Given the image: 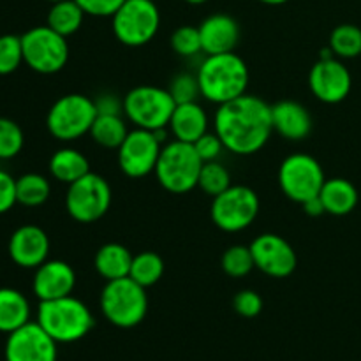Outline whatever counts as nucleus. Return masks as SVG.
Returning a JSON list of instances; mask_svg holds the SVG:
<instances>
[{"instance_id":"1","label":"nucleus","mask_w":361,"mask_h":361,"mask_svg":"<svg viewBox=\"0 0 361 361\" xmlns=\"http://www.w3.org/2000/svg\"><path fill=\"white\" fill-rule=\"evenodd\" d=\"M214 129L231 154H257L274 133L271 106L257 95H240L219 106L214 116Z\"/></svg>"},{"instance_id":"2","label":"nucleus","mask_w":361,"mask_h":361,"mask_svg":"<svg viewBox=\"0 0 361 361\" xmlns=\"http://www.w3.org/2000/svg\"><path fill=\"white\" fill-rule=\"evenodd\" d=\"M196 78L201 97L221 106L247 94L250 74L245 60L238 53L229 51L207 55L197 69Z\"/></svg>"},{"instance_id":"3","label":"nucleus","mask_w":361,"mask_h":361,"mask_svg":"<svg viewBox=\"0 0 361 361\" xmlns=\"http://www.w3.org/2000/svg\"><path fill=\"white\" fill-rule=\"evenodd\" d=\"M37 323L56 344H71L90 334L94 316L87 303L69 295L39 303Z\"/></svg>"},{"instance_id":"4","label":"nucleus","mask_w":361,"mask_h":361,"mask_svg":"<svg viewBox=\"0 0 361 361\" xmlns=\"http://www.w3.org/2000/svg\"><path fill=\"white\" fill-rule=\"evenodd\" d=\"M203 161L190 143L173 140L164 145L155 166V176L162 189L171 194H187L196 189Z\"/></svg>"},{"instance_id":"5","label":"nucleus","mask_w":361,"mask_h":361,"mask_svg":"<svg viewBox=\"0 0 361 361\" xmlns=\"http://www.w3.org/2000/svg\"><path fill=\"white\" fill-rule=\"evenodd\" d=\"M148 310L147 288L130 277L106 282L101 293V312L113 326L134 328L145 319Z\"/></svg>"},{"instance_id":"6","label":"nucleus","mask_w":361,"mask_h":361,"mask_svg":"<svg viewBox=\"0 0 361 361\" xmlns=\"http://www.w3.org/2000/svg\"><path fill=\"white\" fill-rule=\"evenodd\" d=\"M175 108L176 102L168 88L154 85L134 87L123 97V115L137 129H168Z\"/></svg>"},{"instance_id":"7","label":"nucleus","mask_w":361,"mask_h":361,"mask_svg":"<svg viewBox=\"0 0 361 361\" xmlns=\"http://www.w3.org/2000/svg\"><path fill=\"white\" fill-rule=\"evenodd\" d=\"M95 118L97 108L94 99L83 94H67L53 102L46 116V127L55 140L69 143L90 133Z\"/></svg>"},{"instance_id":"8","label":"nucleus","mask_w":361,"mask_h":361,"mask_svg":"<svg viewBox=\"0 0 361 361\" xmlns=\"http://www.w3.org/2000/svg\"><path fill=\"white\" fill-rule=\"evenodd\" d=\"M115 37L129 48L148 44L161 28V11L154 0H126L111 16Z\"/></svg>"},{"instance_id":"9","label":"nucleus","mask_w":361,"mask_h":361,"mask_svg":"<svg viewBox=\"0 0 361 361\" xmlns=\"http://www.w3.org/2000/svg\"><path fill=\"white\" fill-rule=\"evenodd\" d=\"M23 62L39 74H55L69 60V42L48 25H39L21 35Z\"/></svg>"},{"instance_id":"10","label":"nucleus","mask_w":361,"mask_h":361,"mask_svg":"<svg viewBox=\"0 0 361 361\" xmlns=\"http://www.w3.org/2000/svg\"><path fill=\"white\" fill-rule=\"evenodd\" d=\"M111 185L108 180L90 171L83 178L67 185V214L76 222L92 224L108 214L111 207Z\"/></svg>"},{"instance_id":"11","label":"nucleus","mask_w":361,"mask_h":361,"mask_svg":"<svg viewBox=\"0 0 361 361\" xmlns=\"http://www.w3.org/2000/svg\"><path fill=\"white\" fill-rule=\"evenodd\" d=\"M324 182L326 176L323 166L309 154H291L282 161L279 169V185L282 192L300 204L319 196Z\"/></svg>"},{"instance_id":"12","label":"nucleus","mask_w":361,"mask_h":361,"mask_svg":"<svg viewBox=\"0 0 361 361\" xmlns=\"http://www.w3.org/2000/svg\"><path fill=\"white\" fill-rule=\"evenodd\" d=\"M259 214V197L247 185H231L214 197L210 215L214 224L226 233L249 228Z\"/></svg>"},{"instance_id":"13","label":"nucleus","mask_w":361,"mask_h":361,"mask_svg":"<svg viewBox=\"0 0 361 361\" xmlns=\"http://www.w3.org/2000/svg\"><path fill=\"white\" fill-rule=\"evenodd\" d=\"M162 147L164 145L154 130L137 129V127L129 130L123 143L116 150L118 166L123 175L129 178H143L154 173Z\"/></svg>"},{"instance_id":"14","label":"nucleus","mask_w":361,"mask_h":361,"mask_svg":"<svg viewBox=\"0 0 361 361\" xmlns=\"http://www.w3.org/2000/svg\"><path fill=\"white\" fill-rule=\"evenodd\" d=\"M56 345L37 321H28L7 335L4 356L6 361H56Z\"/></svg>"},{"instance_id":"15","label":"nucleus","mask_w":361,"mask_h":361,"mask_svg":"<svg viewBox=\"0 0 361 361\" xmlns=\"http://www.w3.org/2000/svg\"><path fill=\"white\" fill-rule=\"evenodd\" d=\"M310 92L324 104H338L353 88V76L345 63L337 56L319 59L309 73Z\"/></svg>"},{"instance_id":"16","label":"nucleus","mask_w":361,"mask_h":361,"mask_svg":"<svg viewBox=\"0 0 361 361\" xmlns=\"http://www.w3.org/2000/svg\"><path fill=\"white\" fill-rule=\"evenodd\" d=\"M254 264L264 275L274 279H286L296 270L298 257L288 240L274 233H263L250 243Z\"/></svg>"},{"instance_id":"17","label":"nucleus","mask_w":361,"mask_h":361,"mask_svg":"<svg viewBox=\"0 0 361 361\" xmlns=\"http://www.w3.org/2000/svg\"><path fill=\"white\" fill-rule=\"evenodd\" d=\"M7 250L14 264L27 270H35L48 261L49 238L39 226L25 224L11 235Z\"/></svg>"},{"instance_id":"18","label":"nucleus","mask_w":361,"mask_h":361,"mask_svg":"<svg viewBox=\"0 0 361 361\" xmlns=\"http://www.w3.org/2000/svg\"><path fill=\"white\" fill-rule=\"evenodd\" d=\"M74 286H76V274L73 267L66 261L48 259L35 268L32 291L39 302H48V300L73 295Z\"/></svg>"},{"instance_id":"19","label":"nucleus","mask_w":361,"mask_h":361,"mask_svg":"<svg viewBox=\"0 0 361 361\" xmlns=\"http://www.w3.org/2000/svg\"><path fill=\"white\" fill-rule=\"evenodd\" d=\"M201 44L207 55L235 51L240 42V25L233 16L224 13L212 14L200 25Z\"/></svg>"},{"instance_id":"20","label":"nucleus","mask_w":361,"mask_h":361,"mask_svg":"<svg viewBox=\"0 0 361 361\" xmlns=\"http://www.w3.org/2000/svg\"><path fill=\"white\" fill-rule=\"evenodd\" d=\"M271 123L274 133L289 141L305 140L312 130V116L309 109L296 101H281L271 106Z\"/></svg>"},{"instance_id":"21","label":"nucleus","mask_w":361,"mask_h":361,"mask_svg":"<svg viewBox=\"0 0 361 361\" xmlns=\"http://www.w3.org/2000/svg\"><path fill=\"white\" fill-rule=\"evenodd\" d=\"M168 127L175 140L192 145L208 133V115L197 101L183 102L176 104Z\"/></svg>"},{"instance_id":"22","label":"nucleus","mask_w":361,"mask_h":361,"mask_svg":"<svg viewBox=\"0 0 361 361\" xmlns=\"http://www.w3.org/2000/svg\"><path fill=\"white\" fill-rule=\"evenodd\" d=\"M321 201H323L324 212L330 215H342L351 214L358 204V189L345 178H326L323 189L319 192Z\"/></svg>"},{"instance_id":"23","label":"nucleus","mask_w":361,"mask_h":361,"mask_svg":"<svg viewBox=\"0 0 361 361\" xmlns=\"http://www.w3.org/2000/svg\"><path fill=\"white\" fill-rule=\"evenodd\" d=\"M30 321L27 296L13 288H0V334H13Z\"/></svg>"},{"instance_id":"24","label":"nucleus","mask_w":361,"mask_h":361,"mask_svg":"<svg viewBox=\"0 0 361 361\" xmlns=\"http://www.w3.org/2000/svg\"><path fill=\"white\" fill-rule=\"evenodd\" d=\"M133 257L129 249L122 243H106L95 254L94 267L106 282L116 281V279L129 277Z\"/></svg>"},{"instance_id":"25","label":"nucleus","mask_w":361,"mask_h":361,"mask_svg":"<svg viewBox=\"0 0 361 361\" xmlns=\"http://www.w3.org/2000/svg\"><path fill=\"white\" fill-rule=\"evenodd\" d=\"M48 168L56 182L71 185V183L90 173V162L80 150L66 147L51 155Z\"/></svg>"},{"instance_id":"26","label":"nucleus","mask_w":361,"mask_h":361,"mask_svg":"<svg viewBox=\"0 0 361 361\" xmlns=\"http://www.w3.org/2000/svg\"><path fill=\"white\" fill-rule=\"evenodd\" d=\"M85 16L87 14L76 0H56V2H51V7H49L46 25L63 37H71L80 30Z\"/></svg>"},{"instance_id":"27","label":"nucleus","mask_w":361,"mask_h":361,"mask_svg":"<svg viewBox=\"0 0 361 361\" xmlns=\"http://www.w3.org/2000/svg\"><path fill=\"white\" fill-rule=\"evenodd\" d=\"M90 137L99 147L118 150L129 134V127L122 115H97L90 129Z\"/></svg>"},{"instance_id":"28","label":"nucleus","mask_w":361,"mask_h":361,"mask_svg":"<svg viewBox=\"0 0 361 361\" xmlns=\"http://www.w3.org/2000/svg\"><path fill=\"white\" fill-rule=\"evenodd\" d=\"M51 185L48 178L39 173H27L16 178V201L27 208L41 207L48 201Z\"/></svg>"},{"instance_id":"29","label":"nucleus","mask_w":361,"mask_h":361,"mask_svg":"<svg viewBox=\"0 0 361 361\" xmlns=\"http://www.w3.org/2000/svg\"><path fill=\"white\" fill-rule=\"evenodd\" d=\"M162 275H164V261L159 254L152 252V250H145V252L136 254L133 257L129 277L140 286H143V288H150V286L157 284Z\"/></svg>"},{"instance_id":"30","label":"nucleus","mask_w":361,"mask_h":361,"mask_svg":"<svg viewBox=\"0 0 361 361\" xmlns=\"http://www.w3.org/2000/svg\"><path fill=\"white\" fill-rule=\"evenodd\" d=\"M330 49L341 60L361 56V28L356 25H338L330 34Z\"/></svg>"},{"instance_id":"31","label":"nucleus","mask_w":361,"mask_h":361,"mask_svg":"<svg viewBox=\"0 0 361 361\" xmlns=\"http://www.w3.org/2000/svg\"><path fill=\"white\" fill-rule=\"evenodd\" d=\"M197 187H200L207 196L215 197L231 187V175H229L228 168H226L224 164H221L219 161L203 162Z\"/></svg>"},{"instance_id":"32","label":"nucleus","mask_w":361,"mask_h":361,"mask_svg":"<svg viewBox=\"0 0 361 361\" xmlns=\"http://www.w3.org/2000/svg\"><path fill=\"white\" fill-rule=\"evenodd\" d=\"M221 267L224 270L226 275L233 279H242L245 275H249L250 271L256 268L254 264L252 252H250V247L245 245H233L222 254Z\"/></svg>"},{"instance_id":"33","label":"nucleus","mask_w":361,"mask_h":361,"mask_svg":"<svg viewBox=\"0 0 361 361\" xmlns=\"http://www.w3.org/2000/svg\"><path fill=\"white\" fill-rule=\"evenodd\" d=\"M23 63L21 35H0V76L13 74Z\"/></svg>"},{"instance_id":"34","label":"nucleus","mask_w":361,"mask_h":361,"mask_svg":"<svg viewBox=\"0 0 361 361\" xmlns=\"http://www.w3.org/2000/svg\"><path fill=\"white\" fill-rule=\"evenodd\" d=\"M23 143L25 136L21 127L14 120L0 116V159L7 161L16 157L23 148Z\"/></svg>"},{"instance_id":"35","label":"nucleus","mask_w":361,"mask_h":361,"mask_svg":"<svg viewBox=\"0 0 361 361\" xmlns=\"http://www.w3.org/2000/svg\"><path fill=\"white\" fill-rule=\"evenodd\" d=\"M171 48L180 56H194L203 51L200 28L192 25H183L176 28L171 34Z\"/></svg>"},{"instance_id":"36","label":"nucleus","mask_w":361,"mask_h":361,"mask_svg":"<svg viewBox=\"0 0 361 361\" xmlns=\"http://www.w3.org/2000/svg\"><path fill=\"white\" fill-rule=\"evenodd\" d=\"M169 94L175 99L176 104H183V102H194L197 101V97L201 95L200 83H197V78L192 74L182 73L178 76H175L169 83Z\"/></svg>"},{"instance_id":"37","label":"nucleus","mask_w":361,"mask_h":361,"mask_svg":"<svg viewBox=\"0 0 361 361\" xmlns=\"http://www.w3.org/2000/svg\"><path fill=\"white\" fill-rule=\"evenodd\" d=\"M233 307L242 317H256L263 310V298L252 289H243L233 298Z\"/></svg>"},{"instance_id":"38","label":"nucleus","mask_w":361,"mask_h":361,"mask_svg":"<svg viewBox=\"0 0 361 361\" xmlns=\"http://www.w3.org/2000/svg\"><path fill=\"white\" fill-rule=\"evenodd\" d=\"M194 148H196L197 155L203 162H212V161H219L221 157L222 150H226L224 143L221 141V137L217 136V133H204L203 136L200 137L197 141H194Z\"/></svg>"},{"instance_id":"39","label":"nucleus","mask_w":361,"mask_h":361,"mask_svg":"<svg viewBox=\"0 0 361 361\" xmlns=\"http://www.w3.org/2000/svg\"><path fill=\"white\" fill-rule=\"evenodd\" d=\"M85 14L95 18H111L126 0H76Z\"/></svg>"},{"instance_id":"40","label":"nucleus","mask_w":361,"mask_h":361,"mask_svg":"<svg viewBox=\"0 0 361 361\" xmlns=\"http://www.w3.org/2000/svg\"><path fill=\"white\" fill-rule=\"evenodd\" d=\"M16 203V178L0 169V215L7 214Z\"/></svg>"},{"instance_id":"41","label":"nucleus","mask_w":361,"mask_h":361,"mask_svg":"<svg viewBox=\"0 0 361 361\" xmlns=\"http://www.w3.org/2000/svg\"><path fill=\"white\" fill-rule=\"evenodd\" d=\"M94 101L97 115H122L123 113V101H120L116 95L102 94Z\"/></svg>"},{"instance_id":"42","label":"nucleus","mask_w":361,"mask_h":361,"mask_svg":"<svg viewBox=\"0 0 361 361\" xmlns=\"http://www.w3.org/2000/svg\"><path fill=\"white\" fill-rule=\"evenodd\" d=\"M302 207H303V212H305L307 215H310V217H319V215L326 214V212H324V207H323V201H321L319 196L305 201Z\"/></svg>"},{"instance_id":"43","label":"nucleus","mask_w":361,"mask_h":361,"mask_svg":"<svg viewBox=\"0 0 361 361\" xmlns=\"http://www.w3.org/2000/svg\"><path fill=\"white\" fill-rule=\"evenodd\" d=\"M259 2L267 4V6H282V4L289 2V0H259Z\"/></svg>"},{"instance_id":"44","label":"nucleus","mask_w":361,"mask_h":361,"mask_svg":"<svg viewBox=\"0 0 361 361\" xmlns=\"http://www.w3.org/2000/svg\"><path fill=\"white\" fill-rule=\"evenodd\" d=\"M187 4H190V6H201V4L208 2V0H185Z\"/></svg>"},{"instance_id":"45","label":"nucleus","mask_w":361,"mask_h":361,"mask_svg":"<svg viewBox=\"0 0 361 361\" xmlns=\"http://www.w3.org/2000/svg\"><path fill=\"white\" fill-rule=\"evenodd\" d=\"M48 2H56V0H48Z\"/></svg>"}]
</instances>
